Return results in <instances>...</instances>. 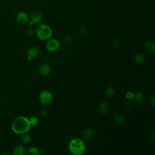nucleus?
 Listing matches in <instances>:
<instances>
[{
  "label": "nucleus",
  "instance_id": "obj_25",
  "mask_svg": "<svg viewBox=\"0 0 155 155\" xmlns=\"http://www.w3.org/2000/svg\"><path fill=\"white\" fill-rule=\"evenodd\" d=\"M48 115V111L44 108H42L39 111V116L41 118H46Z\"/></svg>",
  "mask_w": 155,
  "mask_h": 155
},
{
  "label": "nucleus",
  "instance_id": "obj_22",
  "mask_svg": "<svg viewBox=\"0 0 155 155\" xmlns=\"http://www.w3.org/2000/svg\"><path fill=\"white\" fill-rule=\"evenodd\" d=\"M24 33L26 35H27L28 36H33L34 35L35 30L32 27L28 26V27L25 28V29L24 30Z\"/></svg>",
  "mask_w": 155,
  "mask_h": 155
},
{
  "label": "nucleus",
  "instance_id": "obj_8",
  "mask_svg": "<svg viewBox=\"0 0 155 155\" xmlns=\"http://www.w3.org/2000/svg\"><path fill=\"white\" fill-rule=\"evenodd\" d=\"M40 53V50L38 47L32 46L29 47L26 52L27 58L28 61H31L33 59L36 58Z\"/></svg>",
  "mask_w": 155,
  "mask_h": 155
},
{
  "label": "nucleus",
  "instance_id": "obj_27",
  "mask_svg": "<svg viewBox=\"0 0 155 155\" xmlns=\"http://www.w3.org/2000/svg\"><path fill=\"white\" fill-rule=\"evenodd\" d=\"M134 93L132 91H128L125 93V97L128 100H133L134 99Z\"/></svg>",
  "mask_w": 155,
  "mask_h": 155
},
{
  "label": "nucleus",
  "instance_id": "obj_29",
  "mask_svg": "<svg viewBox=\"0 0 155 155\" xmlns=\"http://www.w3.org/2000/svg\"><path fill=\"white\" fill-rule=\"evenodd\" d=\"M150 103L152 107H154L155 105V96L154 94H152L150 96Z\"/></svg>",
  "mask_w": 155,
  "mask_h": 155
},
{
  "label": "nucleus",
  "instance_id": "obj_19",
  "mask_svg": "<svg viewBox=\"0 0 155 155\" xmlns=\"http://www.w3.org/2000/svg\"><path fill=\"white\" fill-rule=\"evenodd\" d=\"M31 140V137L30 134L26 133H24L23 134H22L21 136V141L22 142L23 144H28L29 143Z\"/></svg>",
  "mask_w": 155,
  "mask_h": 155
},
{
  "label": "nucleus",
  "instance_id": "obj_24",
  "mask_svg": "<svg viewBox=\"0 0 155 155\" xmlns=\"http://www.w3.org/2000/svg\"><path fill=\"white\" fill-rule=\"evenodd\" d=\"M111 45L113 47H117L120 45V41L118 38H114L111 41Z\"/></svg>",
  "mask_w": 155,
  "mask_h": 155
},
{
  "label": "nucleus",
  "instance_id": "obj_21",
  "mask_svg": "<svg viewBox=\"0 0 155 155\" xmlns=\"http://www.w3.org/2000/svg\"><path fill=\"white\" fill-rule=\"evenodd\" d=\"M79 32L82 35H86L88 33V27L86 24H82L79 27Z\"/></svg>",
  "mask_w": 155,
  "mask_h": 155
},
{
  "label": "nucleus",
  "instance_id": "obj_3",
  "mask_svg": "<svg viewBox=\"0 0 155 155\" xmlns=\"http://www.w3.org/2000/svg\"><path fill=\"white\" fill-rule=\"evenodd\" d=\"M35 33L39 39L47 41L52 37L53 30L49 25L45 23H39L37 25Z\"/></svg>",
  "mask_w": 155,
  "mask_h": 155
},
{
  "label": "nucleus",
  "instance_id": "obj_20",
  "mask_svg": "<svg viewBox=\"0 0 155 155\" xmlns=\"http://www.w3.org/2000/svg\"><path fill=\"white\" fill-rule=\"evenodd\" d=\"M29 121L31 126H36L39 124V118L35 116H31L29 118Z\"/></svg>",
  "mask_w": 155,
  "mask_h": 155
},
{
  "label": "nucleus",
  "instance_id": "obj_15",
  "mask_svg": "<svg viewBox=\"0 0 155 155\" xmlns=\"http://www.w3.org/2000/svg\"><path fill=\"white\" fill-rule=\"evenodd\" d=\"M133 61L137 64H141L145 61L144 55L140 52H136L133 55Z\"/></svg>",
  "mask_w": 155,
  "mask_h": 155
},
{
  "label": "nucleus",
  "instance_id": "obj_16",
  "mask_svg": "<svg viewBox=\"0 0 155 155\" xmlns=\"http://www.w3.org/2000/svg\"><path fill=\"white\" fill-rule=\"evenodd\" d=\"M25 153V148L22 145H16L13 150V154L14 155H24Z\"/></svg>",
  "mask_w": 155,
  "mask_h": 155
},
{
  "label": "nucleus",
  "instance_id": "obj_13",
  "mask_svg": "<svg viewBox=\"0 0 155 155\" xmlns=\"http://www.w3.org/2000/svg\"><path fill=\"white\" fill-rule=\"evenodd\" d=\"M144 48L149 54H153L155 52V44L152 41H147L144 43Z\"/></svg>",
  "mask_w": 155,
  "mask_h": 155
},
{
  "label": "nucleus",
  "instance_id": "obj_26",
  "mask_svg": "<svg viewBox=\"0 0 155 155\" xmlns=\"http://www.w3.org/2000/svg\"><path fill=\"white\" fill-rule=\"evenodd\" d=\"M133 107H134L133 103L131 101V100H129L128 101H127L125 103V110H127V111H131L132 109L133 108Z\"/></svg>",
  "mask_w": 155,
  "mask_h": 155
},
{
  "label": "nucleus",
  "instance_id": "obj_2",
  "mask_svg": "<svg viewBox=\"0 0 155 155\" xmlns=\"http://www.w3.org/2000/svg\"><path fill=\"white\" fill-rule=\"evenodd\" d=\"M68 148L73 155H82L86 151V146L84 141L78 137L72 139L68 143Z\"/></svg>",
  "mask_w": 155,
  "mask_h": 155
},
{
  "label": "nucleus",
  "instance_id": "obj_18",
  "mask_svg": "<svg viewBox=\"0 0 155 155\" xmlns=\"http://www.w3.org/2000/svg\"><path fill=\"white\" fill-rule=\"evenodd\" d=\"M26 154L28 155H39V150L36 147H31L27 150Z\"/></svg>",
  "mask_w": 155,
  "mask_h": 155
},
{
  "label": "nucleus",
  "instance_id": "obj_14",
  "mask_svg": "<svg viewBox=\"0 0 155 155\" xmlns=\"http://www.w3.org/2000/svg\"><path fill=\"white\" fill-rule=\"evenodd\" d=\"M136 102L139 104H143L146 100L145 94L142 91H137L134 93V96L133 99Z\"/></svg>",
  "mask_w": 155,
  "mask_h": 155
},
{
  "label": "nucleus",
  "instance_id": "obj_11",
  "mask_svg": "<svg viewBox=\"0 0 155 155\" xmlns=\"http://www.w3.org/2000/svg\"><path fill=\"white\" fill-rule=\"evenodd\" d=\"M110 110V105L106 101L101 102L97 105V111L99 113L102 115H105L107 114Z\"/></svg>",
  "mask_w": 155,
  "mask_h": 155
},
{
  "label": "nucleus",
  "instance_id": "obj_17",
  "mask_svg": "<svg viewBox=\"0 0 155 155\" xmlns=\"http://www.w3.org/2000/svg\"><path fill=\"white\" fill-rule=\"evenodd\" d=\"M115 93V90L113 87H107L104 92V95L107 99H111L113 97Z\"/></svg>",
  "mask_w": 155,
  "mask_h": 155
},
{
  "label": "nucleus",
  "instance_id": "obj_23",
  "mask_svg": "<svg viewBox=\"0 0 155 155\" xmlns=\"http://www.w3.org/2000/svg\"><path fill=\"white\" fill-rule=\"evenodd\" d=\"M63 41L65 44L70 45L73 42V38L70 35H66L64 36Z\"/></svg>",
  "mask_w": 155,
  "mask_h": 155
},
{
  "label": "nucleus",
  "instance_id": "obj_12",
  "mask_svg": "<svg viewBox=\"0 0 155 155\" xmlns=\"http://www.w3.org/2000/svg\"><path fill=\"white\" fill-rule=\"evenodd\" d=\"M113 120L117 125H123L126 122L127 119L125 116L124 114L116 113L113 115Z\"/></svg>",
  "mask_w": 155,
  "mask_h": 155
},
{
  "label": "nucleus",
  "instance_id": "obj_6",
  "mask_svg": "<svg viewBox=\"0 0 155 155\" xmlns=\"http://www.w3.org/2000/svg\"><path fill=\"white\" fill-rule=\"evenodd\" d=\"M29 20V15L26 12L20 11L16 15V21L20 25L27 24Z\"/></svg>",
  "mask_w": 155,
  "mask_h": 155
},
{
  "label": "nucleus",
  "instance_id": "obj_7",
  "mask_svg": "<svg viewBox=\"0 0 155 155\" xmlns=\"http://www.w3.org/2000/svg\"><path fill=\"white\" fill-rule=\"evenodd\" d=\"M29 19L33 24H38L41 23L42 20V14L41 11L38 10H34L31 12L29 16Z\"/></svg>",
  "mask_w": 155,
  "mask_h": 155
},
{
  "label": "nucleus",
  "instance_id": "obj_5",
  "mask_svg": "<svg viewBox=\"0 0 155 155\" xmlns=\"http://www.w3.org/2000/svg\"><path fill=\"white\" fill-rule=\"evenodd\" d=\"M45 48L50 52H55L58 51L61 47V43L56 38H51L46 41Z\"/></svg>",
  "mask_w": 155,
  "mask_h": 155
},
{
  "label": "nucleus",
  "instance_id": "obj_9",
  "mask_svg": "<svg viewBox=\"0 0 155 155\" xmlns=\"http://www.w3.org/2000/svg\"><path fill=\"white\" fill-rule=\"evenodd\" d=\"M93 134H94V131L92 128H91L90 127H85L82 130V133H81L82 139L84 142L88 141L93 137Z\"/></svg>",
  "mask_w": 155,
  "mask_h": 155
},
{
  "label": "nucleus",
  "instance_id": "obj_1",
  "mask_svg": "<svg viewBox=\"0 0 155 155\" xmlns=\"http://www.w3.org/2000/svg\"><path fill=\"white\" fill-rule=\"evenodd\" d=\"M31 124L28 117L19 116L15 117L12 122V131L16 134H23L27 133L31 128Z\"/></svg>",
  "mask_w": 155,
  "mask_h": 155
},
{
  "label": "nucleus",
  "instance_id": "obj_4",
  "mask_svg": "<svg viewBox=\"0 0 155 155\" xmlns=\"http://www.w3.org/2000/svg\"><path fill=\"white\" fill-rule=\"evenodd\" d=\"M38 99L41 104L43 105H48L53 101V94L50 91L44 90L40 92Z\"/></svg>",
  "mask_w": 155,
  "mask_h": 155
},
{
  "label": "nucleus",
  "instance_id": "obj_28",
  "mask_svg": "<svg viewBox=\"0 0 155 155\" xmlns=\"http://www.w3.org/2000/svg\"><path fill=\"white\" fill-rule=\"evenodd\" d=\"M154 139H155V137H154V133H150L147 138V141L150 143H152L154 142Z\"/></svg>",
  "mask_w": 155,
  "mask_h": 155
},
{
  "label": "nucleus",
  "instance_id": "obj_10",
  "mask_svg": "<svg viewBox=\"0 0 155 155\" xmlns=\"http://www.w3.org/2000/svg\"><path fill=\"white\" fill-rule=\"evenodd\" d=\"M51 72V66L47 62L41 63L38 67V73L42 76H46Z\"/></svg>",
  "mask_w": 155,
  "mask_h": 155
}]
</instances>
